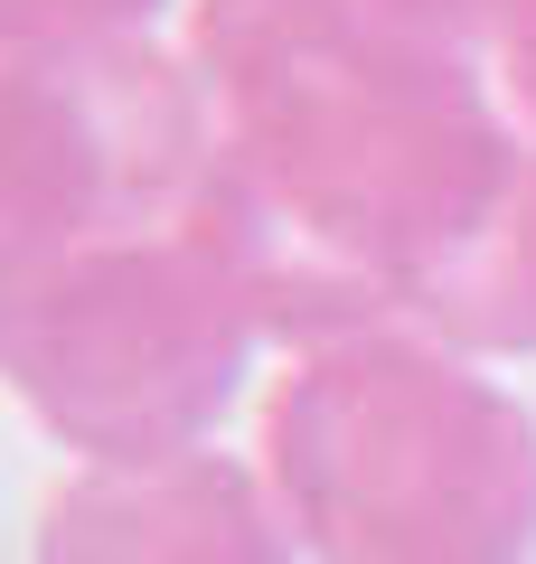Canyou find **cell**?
<instances>
[{
    "label": "cell",
    "mask_w": 536,
    "mask_h": 564,
    "mask_svg": "<svg viewBox=\"0 0 536 564\" xmlns=\"http://www.w3.org/2000/svg\"><path fill=\"white\" fill-rule=\"evenodd\" d=\"M141 527V518H132ZM179 518H151L141 536H95V527H66L47 536V564H282L274 545H264V527L245 518V508H217V518H189V536H170Z\"/></svg>",
    "instance_id": "6da1fadb"
}]
</instances>
